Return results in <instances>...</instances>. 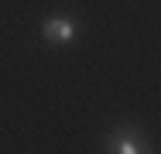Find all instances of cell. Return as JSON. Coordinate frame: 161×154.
<instances>
[{"mask_svg": "<svg viewBox=\"0 0 161 154\" xmlns=\"http://www.w3.org/2000/svg\"><path fill=\"white\" fill-rule=\"evenodd\" d=\"M41 38H45V45L65 48V45H72V41H75V24H72L69 17H62V14L45 17V24H41Z\"/></svg>", "mask_w": 161, "mask_h": 154, "instance_id": "6da1fadb", "label": "cell"}, {"mask_svg": "<svg viewBox=\"0 0 161 154\" xmlns=\"http://www.w3.org/2000/svg\"><path fill=\"white\" fill-rule=\"evenodd\" d=\"M106 151H117V154H141V151H151L147 140L137 134V130H113L106 137Z\"/></svg>", "mask_w": 161, "mask_h": 154, "instance_id": "7a4b0ae2", "label": "cell"}]
</instances>
